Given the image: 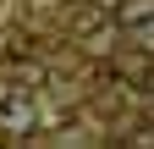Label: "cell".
I'll return each mask as SVG.
<instances>
[{"instance_id": "cell-1", "label": "cell", "mask_w": 154, "mask_h": 149, "mask_svg": "<svg viewBox=\"0 0 154 149\" xmlns=\"http://www.w3.org/2000/svg\"><path fill=\"white\" fill-rule=\"evenodd\" d=\"M33 94L28 88H11V94H0V127H6L11 138H28L33 133Z\"/></svg>"}, {"instance_id": "cell-3", "label": "cell", "mask_w": 154, "mask_h": 149, "mask_svg": "<svg viewBox=\"0 0 154 149\" xmlns=\"http://www.w3.org/2000/svg\"><path fill=\"white\" fill-rule=\"evenodd\" d=\"M94 6H99V11H105V17H110V11H116V6H121V0H94Z\"/></svg>"}, {"instance_id": "cell-2", "label": "cell", "mask_w": 154, "mask_h": 149, "mask_svg": "<svg viewBox=\"0 0 154 149\" xmlns=\"http://www.w3.org/2000/svg\"><path fill=\"white\" fill-rule=\"evenodd\" d=\"M116 17H121V28H138L143 17H154V0H127V6H116Z\"/></svg>"}]
</instances>
